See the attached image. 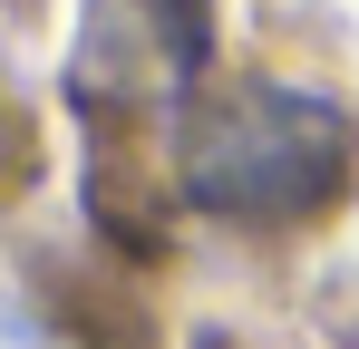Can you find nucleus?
I'll list each match as a JSON object with an SVG mask.
<instances>
[{
    "label": "nucleus",
    "instance_id": "nucleus-1",
    "mask_svg": "<svg viewBox=\"0 0 359 349\" xmlns=\"http://www.w3.org/2000/svg\"><path fill=\"white\" fill-rule=\"evenodd\" d=\"M350 165L359 136L330 97L282 88V78H233L184 116L175 184L184 204H204L224 224H301L350 184Z\"/></svg>",
    "mask_w": 359,
    "mask_h": 349
},
{
    "label": "nucleus",
    "instance_id": "nucleus-3",
    "mask_svg": "<svg viewBox=\"0 0 359 349\" xmlns=\"http://www.w3.org/2000/svg\"><path fill=\"white\" fill-rule=\"evenodd\" d=\"M20 165H29V126H20V107L0 97V184H10Z\"/></svg>",
    "mask_w": 359,
    "mask_h": 349
},
{
    "label": "nucleus",
    "instance_id": "nucleus-2",
    "mask_svg": "<svg viewBox=\"0 0 359 349\" xmlns=\"http://www.w3.org/2000/svg\"><path fill=\"white\" fill-rule=\"evenodd\" d=\"M214 58V0H88L78 20V97L136 107Z\"/></svg>",
    "mask_w": 359,
    "mask_h": 349
}]
</instances>
